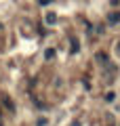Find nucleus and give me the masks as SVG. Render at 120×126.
<instances>
[{
	"label": "nucleus",
	"instance_id": "nucleus-1",
	"mask_svg": "<svg viewBox=\"0 0 120 126\" xmlns=\"http://www.w3.org/2000/svg\"><path fill=\"white\" fill-rule=\"evenodd\" d=\"M70 42H72V53H78V50H80V42H78V38H76V36H70Z\"/></svg>",
	"mask_w": 120,
	"mask_h": 126
},
{
	"label": "nucleus",
	"instance_id": "nucleus-2",
	"mask_svg": "<svg viewBox=\"0 0 120 126\" xmlns=\"http://www.w3.org/2000/svg\"><path fill=\"white\" fill-rule=\"evenodd\" d=\"M107 21H110V23H120V11L110 13V15H107Z\"/></svg>",
	"mask_w": 120,
	"mask_h": 126
},
{
	"label": "nucleus",
	"instance_id": "nucleus-3",
	"mask_svg": "<svg viewBox=\"0 0 120 126\" xmlns=\"http://www.w3.org/2000/svg\"><path fill=\"white\" fill-rule=\"evenodd\" d=\"M95 61H99L101 65H105V63H107V55L105 53H97V55H95Z\"/></svg>",
	"mask_w": 120,
	"mask_h": 126
},
{
	"label": "nucleus",
	"instance_id": "nucleus-4",
	"mask_svg": "<svg viewBox=\"0 0 120 126\" xmlns=\"http://www.w3.org/2000/svg\"><path fill=\"white\" fill-rule=\"evenodd\" d=\"M46 23H57V15L55 13H46Z\"/></svg>",
	"mask_w": 120,
	"mask_h": 126
},
{
	"label": "nucleus",
	"instance_id": "nucleus-5",
	"mask_svg": "<svg viewBox=\"0 0 120 126\" xmlns=\"http://www.w3.org/2000/svg\"><path fill=\"white\" fill-rule=\"evenodd\" d=\"M44 57H46V59H53V57H55V48H49V50L44 53Z\"/></svg>",
	"mask_w": 120,
	"mask_h": 126
},
{
	"label": "nucleus",
	"instance_id": "nucleus-6",
	"mask_svg": "<svg viewBox=\"0 0 120 126\" xmlns=\"http://www.w3.org/2000/svg\"><path fill=\"white\" fill-rule=\"evenodd\" d=\"M116 99V94L114 93H107V97H105V101H110V103H112V101H114Z\"/></svg>",
	"mask_w": 120,
	"mask_h": 126
},
{
	"label": "nucleus",
	"instance_id": "nucleus-7",
	"mask_svg": "<svg viewBox=\"0 0 120 126\" xmlns=\"http://www.w3.org/2000/svg\"><path fill=\"white\" fill-rule=\"evenodd\" d=\"M4 105H6L9 109H13V101H11V99H6V97H4Z\"/></svg>",
	"mask_w": 120,
	"mask_h": 126
},
{
	"label": "nucleus",
	"instance_id": "nucleus-8",
	"mask_svg": "<svg viewBox=\"0 0 120 126\" xmlns=\"http://www.w3.org/2000/svg\"><path fill=\"white\" fill-rule=\"evenodd\" d=\"M118 2H120V0H112V4H114V6H116V4H118Z\"/></svg>",
	"mask_w": 120,
	"mask_h": 126
},
{
	"label": "nucleus",
	"instance_id": "nucleus-9",
	"mask_svg": "<svg viewBox=\"0 0 120 126\" xmlns=\"http://www.w3.org/2000/svg\"><path fill=\"white\" fill-rule=\"evenodd\" d=\"M116 46H118V48H120V44H116Z\"/></svg>",
	"mask_w": 120,
	"mask_h": 126
},
{
	"label": "nucleus",
	"instance_id": "nucleus-10",
	"mask_svg": "<svg viewBox=\"0 0 120 126\" xmlns=\"http://www.w3.org/2000/svg\"><path fill=\"white\" fill-rule=\"evenodd\" d=\"M0 113H2V111H0Z\"/></svg>",
	"mask_w": 120,
	"mask_h": 126
},
{
	"label": "nucleus",
	"instance_id": "nucleus-11",
	"mask_svg": "<svg viewBox=\"0 0 120 126\" xmlns=\"http://www.w3.org/2000/svg\"><path fill=\"white\" fill-rule=\"evenodd\" d=\"M0 27H2V25H0Z\"/></svg>",
	"mask_w": 120,
	"mask_h": 126
},
{
	"label": "nucleus",
	"instance_id": "nucleus-12",
	"mask_svg": "<svg viewBox=\"0 0 120 126\" xmlns=\"http://www.w3.org/2000/svg\"><path fill=\"white\" fill-rule=\"evenodd\" d=\"M0 126H2V124H0Z\"/></svg>",
	"mask_w": 120,
	"mask_h": 126
}]
</instances>
